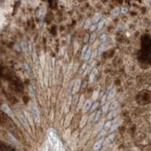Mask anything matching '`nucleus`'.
<instances>
[{
  "instance_id": "8",
  "label": "nucleus",
  "mask_w": 151,
  "mask_h": 151,
  "mask_svg": "<svg viewBox=\"0 0 151 151\" xmlns=\"http://www.w3.org/2000/svg\"><path fill=\"white\" fill-rule=\"evenodd\" d=\"M114 96H115V89L112 88L111 90L109 91V93H108V95H107V98H108V100H109V99H111Z\"/></svg>"
},
{
  "instance_id": "22",
  "label": "nucleus",
  "mask_w": 151,
  "mask_h": 151,
  "mask_svg": "<svg viewBox=\"0 0 151 151\" xmlns=\"http://www.w3.org/2000/svg\"><path fill=\"white\" fill-rule=\"evenodd\" d=\"M120 12H121V9L117 8V9H115L114 10L112 11V15H118Z\"/></svg>"
},
{
  "instance_id": "27",
  "label": "nucleus",
  "mask_w": 151,
  "mask_h": 151,
  "mask_svg": "<svg viewBox=\"0 0 151 151\" xmlns=\"http://www.w3.org/2000/svg\"><path fill=\"white\" fill-rule=\"evenodd\" d=\"M97 106H98V103L96 102V103L94 104V105H93V106L91 107V110H95V109H97Z\"/></svg>"
},
{
  "instance_id": "18",
  "label": "nucleus",
  "mask_w": 151,
  "mask_h": 151,
  "mask_svg": "<svg viewBox=\"0 0 151 151\" xmlns=\"http://www.w3.org/2000/svg\"><path fill=\"white\" fill-rule=\"evenodd\" d=\"M109 104H105V105L102 107V112L107 113V111L109 110Z\"/></svg>"
},
{
  "instance_id": "31",
  "label": "nucleus",
  "mask_w": 151,
  "mask_h": 151,
  "mask_svg": "<svg viewBox=\"0 0 151 151\" xmlns=\"http://www.w3.org/2000/svg\"><path fill=\"white\" fill-rule=\"evenodd\" d=\"M48 151H52V150H51V149H48Z\"/></svg>"
},
{
  "instance_id": "10",
  "label": "nucleus",
  "mask_w": 151,
  "mask_h": 151,
  "mask_svg": "<svg viewBox=\"0 0 151 151\" xmlns=\"http://www.w3.org/2000/svg\"><path fill=\"white\" fill-rule=\"evenodd\" d=\"M91 53H92V50H91V48H89V47H88L87 51H86V53H85V55L84 59H85V60H88V59L90 58V57H91Z\"/></svg>"
},
{
  "instance_id": "15",
  "label": "nucleus",
  "mask_w": 151,
  "mask_h": 151,
  "mask_svg": "<svg viewBox=\"0 0 151 151\" xmlns=\"http://www.w3.org/2000/svg\"><path fill=\"white\" fill-rule=\"evenodd\" d=\"M106 41H107V34L104 33V34H102V35L100 36V43H101V44H105Z\"/></svg>"
},
{
  "instance_id": "20",
  "label": "nucleus",
  "mask_w": 151,
  "mask_h": 151,
  "mask_svg": "<svg viewBox=\"0 0 151 151\" xmlns=\"http://www.w3.org/2000/svg\"><path fill=\"white\" fill-rule=\"evenodd\" d=\"M115 115H116V112H115V111H111L109 114V116H108V119H109V121H110V120H112V119L114 118Z\"/></svg>"
},
{
  "instance_id": "29",
  "label": "nucleus",
  "mask_w": 151,
  "mask_h": 151,
  "mask_svg": "<svg viewBox=\"0 0 151 151\" xmlns=\"http://www.w3.org/2000/svg\"><path fill=\"white\" fill-rule=\"evenodd\" d=\"M121 13H126L127 12V9H126V8H121Z\"/></svg>"
},
{
  "instance_id": "7",
  "label": "nucleus",
  "mask_w": 151,
  "mask_h": 151,
  "mask_svg": "<svg viewBox=\"0 0 151 151\" xmlns=\"http://www.w3.org/2000/svg\"><path fill=\"white\" fill-rule=\"evenodd\" d=\"M32 110H33V117H34V119H35V120L38 121H39V113H38V110H37V109L35 108V107H33Z\"/></svg>"
},
{
  "instance_id": "2",
  "label": "nucleus",
  "mask_w": 151,
  "mask_h": 151,
  "mask_svg": "<svg viewBox=\"0 0 151 151\" xmlns=\"http://www.w3.org/2000/svg\"><path fill=\"white\" fill-rule=\"evenodd\" d=\"M2 109H3V111L5 112V113H7L9 116H10V117H12L13 116L12 111H11V109H9V107L8 106V105H6V104L2 105Z\"/></svg>"
},
{
  "instance_id": "11",
  "label": "nucleus",
  "mask_w": 151,
  "mask_h": 151,
  "mask_svg": "<svg viewBox=\"0 0 151 151\" xmlns=\"http://www.w3.org/2000/svg\"><path fill=\"white\" fill-rule=\"evenodd\" d=\"M100 18H101V16H100L99 13H96L94 15V17H93V21H94L95 23H97V22H98L100 21Z\"/></svg>"
},
{
  "instance_id": "6",
  "label": "nucleus",
  "mask_w": 151,
  "mask_h": 151,
  "mask_svg": "<svg viewBox=\"0 0 151 151\" xmlns=\"http://www.w3.org/2000/svg\"><path fill=\"white\" fill-rule=\"evenodd\" d=\"M102 143H103L102 139H101V140H98V141L94 145V146H93L94 150H98V149H100V148H101V145H102Z\"/></svg>"
},
{
  "instance_id": "24",
  "label": "nucleus",
  "mask_w": 151,
  "mask_h": 151,
  "mask_svg": "<svg viewBox=\"0 0 151 151\" xmlns=\"http://www.w3.org/2000/svg\"><path fill=\"white\" fill-rule=\"evenodd\" d=\"M107 99H108V98H107V95H104L102 97V99H101V104H102V105H105Z\"/></svg>"
},
{
  "instance_id": "26",
  "label": "nucleus",
  "mask_w": 151,
  "mask_h": 151,
  "mask_svg": "<svg viewBox=\"0 0 151 151\" xmlns=\"http://www.w3.org/2000/svg\"><path fill=\"white\" fill-rule=\"evenodd\" d=\"M119 126V123H115V124H112V126H111V128H110V131H111V132H113V131L115 130V129H116V128H117V127Z\"/></svg>"
},
{
  "instance_id": "13",
  "label": "nucleus",
  "mask_w": 151,
  "mask_h": 151,
  "mask_svg": "<svg viewBox=\"0 0 151 151\" xmlns=\"http://www.w3.org/2000/svg\"><path fill=\"white\" fill-rule=\"evenodd\" d=\"M8 138H9V141L11 143H13V144H16V143H17V140H16L15 137H14L11 133H8Z\"/></svg>"
},
{
  "instance_id": "5",
  "label": "nucleus",
  "mask_w": 151,
  "mask_h": 151,
  "mask_svg": "<svg viewBox=\"0 0 151 151\" xmlns=\"http://www.w3.org/2000/svg\"><path fill=\"white\" fill-rule=\"evenodd\" d=\"M97 69H92V71H91V74H90V83H93L94 82L95 78H96V75H97Z\"/></svg>"
},
{
  "instance_id": "12",
  "label": "nucleus",
  "mask_w": 151,
  "mask_h": 151,
  "mask_svg": "<svg viewBox=\"0 0 151 151\" xmlns=\"http://www.w3.org/2000/svg\"><path fill=\"white\" fill-rule=\"evenodd\" d=\"M111 126H112V122H111V121H107L106 123H105V125H104V130H106V131L110 130Z\"/></svg>"
},
{
  "instance_id": "28",
  "label": "nucleus",
  "mask_w": 151,
  "mask_h": 151,
  "mask_svg": "<svg viewBox=\"0 0 151 151\" xmlns=\"http://www.w3.org/2000/svg\"><path fill=\"white\" fill-rule=\"evenodd\" d=\"M24 69L27 70L28 72H30V68H29V66H28L27 63H24Z\"/></svg>"
},
{
  "instance_id": "23",
  "label": "nucleus",
  "mask_w": 151,
  "mask_h": 151,
  "mask_svg": "<svg viewBox=\"0 0 151 151\" xmlns=\"http://www.w3.org/2000/svg\"><path fill=\"white\" fill-rule=\"evenodd\" d=\"M91 25H92V21H91L90 20H87V21H85V28H90Z\"/></svg>"
},
{
  "instance_id": "25",
  "label": "nucleus",
  "mask_w": 151,
  "mask_h": 151,
  "mask_svg": "<svg viewBox=\"0 0 151 151\" xmlns=\"http://www.w3.org/2000/svg\"><path fill=\"white\" fill-rule=\"evenodd\" d=\"M89 29H90V31H95V30H97V25L96 24V23H95V24H92L90 26V28H89Z\"/></svg>"
},
{
  "instance_id": "1",
  "label": "nucleus",
  "mask_w": 151,
  "mask_h": 151,
  "mask_svg": "<svg viewBox=\"0 0 151 151\" xmlns=\"http://www.w3.org/2000/svg\"><path fill=\"white\" fill-rule=\"evenodd\" d=\"M92 107V103H91V100H86L83 106V112H86L88 111L89 109H91Z\"/></svg>"
},
{
  "instance_id": "14",
  "label": "nucleus",
  "mask_w": 151,
  "mask_h": 151,
  "mask_svg": "<svg viewBox=\"0 0 151 151\" xmlns=\"http://www.w3.org/2000/svg\"><path fill=\"white\" fill-rule=\"evenodd\" d=\"M114 137H115V135L112 133V134H110V135H109L108 137H107V139H106V143L107 144H109V143H111L113 140H114Z\"/></svg>"
},
{
  "instance_id": "9",
  "label": "nucleus",
  "mask_w": 151,
  "mask_h": 151,
  "mask_svg": "<svg viewBox=\"0 0 151 151\" xmlns=\"http://www.w3.org/2000/svg\"><path fill=\"white\" fill-rule=\"evenodd\" d=\"M117 107H118V102H117V101H113L112 103L109 104V109H110V110H114V109H116Z\"/></svg>"
},
{
  "instance_id": "4",
  "label": "nucleus",
  "mask_w": 151,
  "mask_h": 151,
  "mask_svg": "<svg viewBox=\"0 0 151 151\" xmlns=\"http://www.w3.org/2000/svg\"><path fill=\"white\" fill-rule=\"evenodd\" d=\"M80 85H81V81H80V80H76L75 83H74V85H73V89H72L73 94H74V93H76V92L79 90Z\"/></svg>"
},
{
  "instance_id": "19",
  "label": "nucleus",
  "mask_w": 151,
  "mask_h": 151,
  "mask_svg": "<svg viewBox=\"0 0 151 151\" xmlns=\"http://www.w3.org/2000/svg\"><path fill=\"white\" fill-rule=\"evenodd\" d=\"M97 31H99V30H101L103 28V26H104V21H99L98 23H97Z\"/></svg>"
},
{
  "instance_id": "17",
  "label": "nucleus",
  "mask_w": 151,
  "mask_h": 151,
  "mask_svg": "<svg viewBox=\"0 0 151 151\" xmlns=\"http://www.w3.org/2000/svg\"><path fill=\"white\" fill-rule=\"evenodd\" d=\"M100 115H101V111H97V113H96V115H95V119H94V121H97L98 120H99L100 118Z\"/></svg>"
},
{
  "instance_id": "16",
  "label": "nucleus",
  "mask_w": 151,
  "mask_h": 151,
  "mask_svg": "<svg viewBox=\"0 0 151 151\" xmlns=\"http://www.w3.org/2000/svg\"><path fill=\"white\" fill-rule=\"evenodd\" d=\"M86 69H87V64L85 63L82 67H81V69H80V72H81V73H85V71L86 70Z\"/></svg>"
},
{
  "instance_id": "3",
  "label": "nucleus",
  "mask_w": 151,
  "mask_h": 151,
  "mask_svg": "<svg viewBox=\"0 0 151 151\" xmlns=\"http://www.w3.org/2000/svg\"><path fill=\"white\" fill-rule=\"evenodd\" d=\"M19 120H20V121L21 122V124H22L25 128H28V127H29V124H28L27 120H26V118H25L23 115H20V116H19Z\"/></svg>"
},
{
  "instance_id": "21",
  "label": "nucleus",
  "mask_w": 151,
  "mask_h": 151,
  "mask_svg": "<svg viewBox=\"0 0 151 151\" xmlns=\"http://www.w3.org/2000/svg\"><path fill=\"white\" fill-rule=\"evenodd\" d=\"M87 49H88V46H87V45H85V46H84V48H83V50H82V57H83V58L85 57V53H86V51H87Z\"/></svg>"
},
{
  "instance_id": "30",
  "label": "nucleus",
  "mask_w": 151,
  "mask_h": 151,
  "mask_svg": "<svg viewBox=\"0 0 151 151\" xmlns=\"http://www.w3.org/2000/svg\"><path fill=\"white\" fill-rule=\"evenodd\" d=\"M77 98H78V97H77V96H76V97H74V98H73V104H74V105L76 104V100H77Z\"/></svg>"
}]
</instances>
